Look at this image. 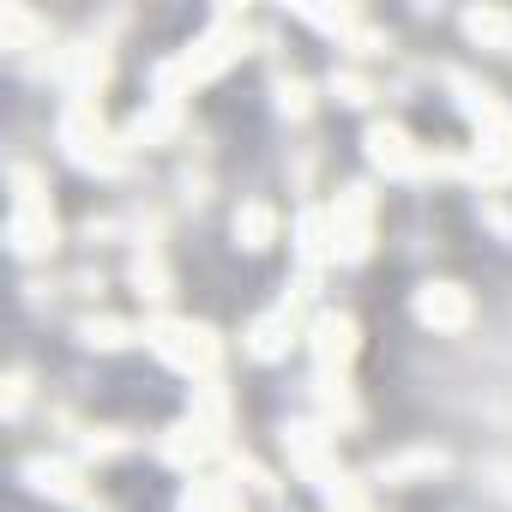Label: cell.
<instances>
[{"mask_svg": "<svg viewBox=\"0 0 512 512\" xmlns=\"http://www.w3.org/2000/svg\"><path fill=\"white\" fill-rule=\"evenodd\" d=\"M145 344H151L169 368L199 374V380H217L223 350H217V332H211V326H193V320H151V326H145Z\"/></svg>", "mask_w": 512, "mask_h": 512, "instance_id": "6da1fadb", "label": "cell"}, {"mask_svg": "<svg viewBox=\"0 0 512 512\" xmlns=\"http://www.w3.org/2000/svg\"><path fill=\"white\" fill-rule=\"evenodd\" d=\"M61 145H67V157H73L79 169H91V175H121V169H127V151L103 133L97 103H67V115H61Z\"/></svg>", "mask_w": 512, "mask_h": 512, "instance_id": "7a4b0ae2", "label": "cell"}, {"mask_svg": "<svg viewBox=\"0 0 512 512\" xmlns=\"http://www.w3.org/2000/svg\"><path fill=\"white\" fill-rule=\"evenodd\" d=\"M326 223H332V260L356 266L362 253H368V235H374V199H368V187H344Z\"/></svg>", "mask_w": 512, "mask_h": 512, "instance_id": "3957f363", "label": "cell"}, {"mask_svg": "<svg viewBox=\"0 0 512 512\" xmlns=\"http://www.w3.org/2000/svg\"><path fill=\"white\" fill-rule=\"evenodd\" d=\"M368 157H374L386 175H404V181H410V175H440V169H458V163H446V157H428V151H422L404 127H374V133H368Z\"/></svg>", "mask_w": 512, "mask_h": 512, "instance_id": "277c9868", "label": "cell"}, {"mask_svg": "<svg viewBox=\"0 0 512 512\" xmlns=\"http://www.w3.org/2000/svg\"><path fill=\"white\" fill-rule=\"evenodd\" d=\"M416 320L434 326V332H464V326H470V296H464L458 284H428V290L416 296Z\"/></svg>", "mask_w": 512, "mask_h": 512, "instance_id": "5b68a950", "label": "cell"}, {"mask_svg": "<svg viewBox=\"0 0 512 512\" xmlns=\"http://www.w3.org/2000/svg\"><path fill=\"white\" fill-rule=\"evenodd\" d=\"M314 356H320V380L344 374V368H350V356H356V320L326 314V320L314 326Z\"/></svg>", "mask_w": 512, "mask_h": 512, "instance_id": "8992f818", "label": "cell"}, {"mask_svg": "<svg viewBox=\"0 0 512 512\" xmlns=\"http://www.w3.org/2000/svg\"><path fill=\"white\" fill-rule=\"evenodd\" d=\"M13 247L25 260H43L55 247V211L49 205H13Z\"/></svg>", "mask_w": 512, "mask_h": 512, "instance_id": "52a82bcc", "label": "cell"}, {"mask_svg": "<svg viewBox=\"0 0 512 512\" xmlns=\"http://www.w3.org/2000/svg\"><path fill=\"white\" fill-rule=\"evenodd\" d=\"M25 476H31V488H43V494H55V500H85L79 464H67V458H31Z\"/></svg>", "mask_w": 512, "mask_h": 512, "instance_id": "ba28073f", "label": "cell"}, {"mask_svg": "<svg viewBox=\"0 0 512 512\" xmlns=\"http://www.w3.org/2000/svg\"><path fill=\"white\" fill-rule=\"evenodd\" d=\"M296 344V314L290 308H278V314H266L260 326H253V338H247V350L260 356V362H272V356H284Z\"/></svg>", "mask_w": 512, "mask_h": 512, "instance_id": "9c48e42d", "label": "cell"}, {"mask_svg": "<svg viewBox=\"0 0 512 512\" xmlns=\"http://www.w3.org/2000/svg\"><path fill=\"white\" fill-rule=\"evenodd\" d=\"M181 512H241V494H235V482H223V476H199V482L187 488Z\"/></svg>", "mask_w": 512, "mask_h": 512, "instance_id": "30bf717a", "label": "cell"}, {"mask_svg": "<svg viewBox=\"0 0 512 512\" xmlns=\"http://www.w3.org/2000/svg\"><path fill=\"white\" fill-rule=\"evenodd\" d=\"M235 241L253 247V253L272 247V241H278V211H272V205H241V211H235Z\"/></svg>", "mask_w": 512, "mask_h": 512, "instance_id": "8fae6325", "label": "cell"}, {"mask_svg": "<svg viewBox=\"0 0 512 512\" xmlns=\"http://www.w3.org/2000/svg\"><path fill=\"white\" fill-rule=\"evenodd\" d=\"M464 31H470L476 43H488V49H506V55H512V19H506V13H470V19H464Z\"/></svg>", "mask_w": 512, "mask_h": 512, "instance_id": "7c38bea8", "label": "cell"}, {"mask_svg": "<svg viewBox=\"0 0 512 512\" xmlns=\"http://www.w3.org/2000/svg\"><path fill=\"white\" fill-rule=\"evenodd\" d=\"M133 284H139V296H151V302H163V296H169V272H163V260H157V247H145V253H139Z\"/></svg>", "mask_w": 512, "mask_h": 512, "instance_id": "4fadbf2b", "label": "cell"}, {"mask_svg": "<svg viewBox=\"0 0 512 512\" xmlns=\"http://www.w3.org/2000/svg\"><path fill=\"white\" fill-rule=\"evenodd\" d=\"M79 338H85L91 350H115V344H127V326H121V320H85Z\"/></svg>", "mask_w": 512, "mask_h": 512, "instance_id": "5bb4252c", "label": "cell"}, {"mask_svg": "<svg viewBox=\"0 0 512 512\" xmlns=\"http://www.w3.org/2000/svg\"><path fill=\"white\" fill-rule=\"evenodd\" d=\"M0 31L13 37V49H25V43H37V37H43V25H37L31 13H19V7H7V13H0Z\"/></svg>", "mask_w": 512, "mask_h": 512, "instance_id": "9a60e30c", "label": "cell"}, {"mask_svg": "<svg viewBox=\"0 0 512 512\" xmlns=\"http://www.w3.org/2000/svg\"><path fill=\"white\" fill-rule=\"evenodd\" d=\"M332 97H338V103H350V109H356V103H368V97H374V91H368V79H356V73H332Z\"/></svg>", "mask_w": 512, "mask_h": 512, "instance_id": "2e32d148", "label": "cell"}, {"mask_svg": "<svg viewBox=\"0 0 512 512\" xmlns=\"http://www.w3.org/2000/svg\"><path fill=\"white\" fill-rule=\"evenodd\" d=\"M416 470H440V452H410L398 464H380V476H416Z\"/></svg>", "mask_w": 512, "mask_h": 512, "instance_id": "e0dca14e", "label": "cell"}]
</instances>
